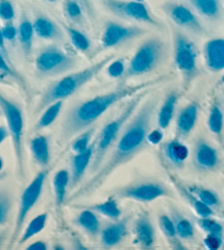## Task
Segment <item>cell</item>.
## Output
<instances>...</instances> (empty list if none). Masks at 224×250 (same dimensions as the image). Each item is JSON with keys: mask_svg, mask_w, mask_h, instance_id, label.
Returning a JSON list of instances; mask_svg holds the SVG:
<instances>
[{"mask_svg": "<svg viewBox=\"0 0 224 250\" xmlns=\"http://www.w3.org/2000/svg\"><path fill=\"white\" fill-rule=\"evenodd\" d=\"M49 171H51V168L44 167L42 170L33 178V180L30 182L29 186L23 190V192H22L19 209H18V215L16 218L15 229H13L11 237V244L15 243L17 238L19 237L26 217H28L30 212L32 211V208L35 207V204L37 203L39 198H41L45 181L47 179Z\"/></svg>", "mask_w": 224, "mask_h": 250, "instance_id": "9c48e42d", "label": "cell"}, {"mask_svg": "<svg viewBox=\"0 0 224 250\" xmlns=\"http://www.w3.org/2000/svg\"><path fill=\"white\" fill-rule=\"evenodd\" d=\"M46 249H47V245L45 242H42V240L34 242L28 247V250H46Z\"/></svg>", "mask_w": 224, "mask_h": 250, "instance_id": "7dc6e473", "label": "cell"}, {"mask_svg": "<svg viewBox=\"0 0 224 250\" xmlns=\"http://www.w3.org/2000/svg\"><path fill=\"white\" fill-rule=\"evenodd\" d=\"M177 104V95L176 93H171L167 97V99L161 105L158 113V124L159 127L162 129H167L171 125L174 113H175V106Z\"/></svg>", "mask_w": 224, "mask_h": 250, "instance_id": "f1b7e54d", "label": "cell"}, {"mask_svg": "<svg viewBox=\"0 0 224 250\" xmlns=\"http://www.w3.org/2000/svg\"><path fill=\"white\" fill-rule=\"evenodd\" d=\"M94 147H95V141L90 145L86 150L81 153H77L71 158V172H70V188L74 189L77 187L81 180L86 176L88 168L91 167L93 155H94Z\"/></svg>", "mask_w": 224, "mask_h": 250, "instance_id": "2e32d148", "label": "cell"}, {"mask_svg": "<svg viewBox=\"0 0 224 250\" xmlns=\"http://www.w3.org/2000/svg\"><path fill=\"white\" fill-rule=\"evenodd\" d=\"M159 227L164 237L168 239V242L172 245L174 248L177 249H184L181 245V239L177 236L175 225L171 216L167 215V214H161L159 216Z\"/></svg>", "mask_w": 224, "mask_h": 250, "instance_id": "1f68e13d", "label": "cell"}, {"mask_svg": "<svg viewBox=\"0 0 224 250\" xmlns=\"http://www.w3.org/2000/svg\"><path fill=\"white\" fill-rule=\"evenodd\" d=\"M0 51L2 52V54L4 56L8 57V52H7V48H6V44H4V39H3L1 29H0Z\"/></svg>", "mask_w": 224, "mask_h": 250, "instance_id": "f907efd6", "label": "cell"}, {"mask_svg": "<svg viewBox=\"0 0 224 250\" xmlns=\"http://www.w3.org/2000/svg\"><path fill=\"white\" fill-rule=\"evenodd\" d=\"M9 135H10V134H9L8 128L4 127V126H0V145H1L2 143L6 141V138Z\"/></svg>", "mask_w": 224, "mask_h": 250, "instance_id": "681fc988", "label": "cell"}, {"mask_svg": "<svg viewBox=\"0 0 224 250\" xmlns=\"http://www.w3.org/2000/svg\"><path fill=\"white\" fill-rule=\"evenodd\" d=\"M84 8L78 0H65L64 13L68 19L75 24L83 25L86 18H84Z\"/></svg>", "mask_w": 224, "mask_h": 250, "instance_id": "d590c367", "label": "cell"}, {"mask_svg": "<svg viewBox=\"0 0 224 250\" xmlns=\"http://www.w3.org/2000/svg\"><path fill=\"white\" fill-rule=\"evenodd\" d=\"M199 115L197 104H189L179 111L176 119V129L179 136H188L194 129Z\"/></svg>", "mask_w": 224, "mask_h": 250, "instance_id": "44dd1931", "label": "cell"}, {"mask_svg": "<svg viewBox=\"0 0 224 250\" xmlns=\"http://www.w3.org/2000/svg\"><path fill=\"white\" fill-rule=\"evenodd\" d=\"M6 59L7 57L2 54L1 51H0V71L8 76H11L13 78H18V75L11 69V67L9 66Z\"/></svg>", "mask_w": 224, "mask_h": 250, "instance_id": "bcb514c9", "label": "cell"}, {"mask_svg": "<svg viewBox=\"0 0 224 250\" xmlns=\"http://www.w3.org/2000/svg\"><path fill=\"white\" fill-rule=\"evenodd\" d=\"M207 125L209 131L211 132L213 135L216 136H221L224 127V115L221 106L219 104L214 102L212 104L211 108L209 111L208 120H207Z\"/></svg>", "mask_w": 224, "mask_h": 250, "instance_id": "e575fe53", "label": "cell"}, {"mask_svg": "<svg viewBox=\"0 0 224 250\" xmlns=\"http://www.w3.org/2000/svg\"><path fill=\"white\" fill-rule=\"evenodd\" d=\"M1 31L4 41L13 42L18 38V28H16V25L12 22H7Z\"/></svg>", "mask_w": 224, "mask_h": 250, "instance_id": "ee69618b", "label": "cell"}, {"mask_svg": "<svg viewBox=\"0 0 224 250\" xmlns=\"http://www.w3.org/2000/svg\"><path fill=\"white\" fill-rule=\"evenodd\" d=\"M113 60L114 55H109L89 67H86V68L70 73L49 84L46 90L42 93L35 112H42L46 106L54 104V102L60 100L65 101L67 98L75 95L83 86L92 82Z\"/></svg>", "mask_w": 224, "mask_h": 250, "instance_id": "3957f363", "label": "cell"}, {"mask_svg": "<svg viewBox=\"0 0 224 250\" xmlns=\"http://www.w3.org/2000/svg\"><path fill=\"white\" fill-rule=\"evenodd\" d=\"M62 106H64V101L62 100L56 101L54 102V104L46 106V108L44 109L43 113L41 114V117L38 118L37 122L33 128V131L38 132L48 126H51V125L56 121L57 118L59 117V114L62 110Z\"/></svg>", "mask_w": 224, "mask_h": 250, "instance_id": "83f0119b", "label": "cell"}, {"mask_svg": "<svg viewBox=\"0 0 224 250\" xmlns=\"http://www.w3.org/2000/svg\"><path fill=\"white\" fill-rule=\"evenodd\" d=\"M62 29H64L66 34L68 35L70 42L75 46V50L82 53H87L91 48V41H90L88 35L84 34L82 31L67 24H62Z\"/></svg>", "mask_w": 224, "mask_h": 250, "instance_id": "836d02e7", "label": "cell"}, {"mask_svg": "<svg viewBox=\"0 0 224 250\" xmlns=\"http://www.w3.org/2000/svg\"><path fill=\"white\" fill-rule=\"evenodd\" d=\"M162 9L165 12V15L178 28L186 30L188 32L194 34L205 33V29L200 22L198 16L189 7L185 6L184 3L176 1H168L163 4Z\"/></svg>", "mask_w": 224, "mask_h": 250, "instance_id": "7c38bea8", "label": "cell"}, {"mask_svg": "<svg viewBox=\"0 0 224 250\" xmlns=\"http://www.w3.org/2000/svg\"><path fill=\"white\" fill-rule=\"evenodd\" d=\"M159 100L156 98H149L141 104L140 109L133 113V117L125 125L118 140L113 146V151L96 172L93 173L91 179L70 196V201L77 200L93 194L104 185L110 176L116 169L131 160L139 151H141L148 144V134L151 131L152 118L158 108Z\"/></svg>", "mask_w": 224, "mask_h": 250, "instance_id": "6da1fadb", "label": "cell"}, {"mask_svg": "<svg viewBox=\"0 0 224 250\" xmlns=\"http://www.w3.org/2000/svg\"><path fill=\"white\" fill-rule=\"evenodd\" d=\"M30 150L32 158L39 166L48 167L51 163V149L46 136L37 135L30 141Z\"/></svg>", "mask_w": 224, "mask_h": 250, "instance_id": "cb8c5ba5", "label": "cell"}, {"mask_svg": "<svg viewBox=\"0 0 224 250\" xmlns=\"http://www.w3.org/2000/svg\"><path fill=\"white\" fill-rule=\"evenodd\" d=\"M173 182L175 185L177 191L181 193L184 199L187 201V203L190 205L192 209L196 212L197 215L199 217H213L214 216V211L211 207H209L205 203H204L200 199L197 198V196L192 193V192L188 189V188L184 187L183 184L177 181L176 179L173 178Z\"/></svg>", "mask_w": 224, "mask_h": 250, "instance_id": "603a6c76", "label": "cell"}, {"mask_svg": "<svg viewBox=\"0 0 224 250\" xmlns=\"http://www.w3.org/2000/svg\"><path fill=\"white\" fill-rule=\"evenodd\" d=\"M174 64L186 83L198 74V50L195 43L182 31H173Z\"/></svg>", "mask_w": 224, "mask_h": 250, "instance_id": "52a82bcc", "label": "cell"}, {"mask_svg": "<svg viewBox=\"0 0 224 250\" xmlns=\"http://www.w3.org/2000/svg\"><path fill=\"white\" fill-rule=\"evenodd\" d=\"M147 31L136 25H125L118 22L109 21L104 26L102 37L101 46L104 50L123 45L128 41L137 39L146 34Z\"/></svg>", "mask_w": 224, "mask_h": 250, "instance_id": "4fadbf2b", "label": "cell"}, {"mask_svg": "<svg viewBox=\"0 0 224 250\" xmlns=\"http://www.w3.org/2000/svg\"><path fill=\"white\" fill-rule=\"evenodd\" d=\"M87 208L92 209V211L101 214V215L110 218L112 221H117L122 216V209L118 207L116 196H112V198L107 199L105 202L93 204L91 207H88Z\"/></svg>", "mask_w": 224, "mask_h": 250, "instance_id": "4dcf8cb0", "label": "cell"}, {"mask_svg": "<svg viewBox=\"0 0 224 250\" xmlns=\"http://www.w3.org/2000/svg\"><path fill=\"white\" fill-rule=\"evenodd\" d=\"M196 13L210 22H220L224 10L221 0H187Z\"/></svg>", "mask_w": 224, "mask_h": 250, "instance_id": "ffe728a7", "label": "cell"}, {"mask_svg": "<svg viewBox=\"0 0 224 250\" xmlns=\"http://www.w3.org/2000/svg\"><path fill=\"white\" fill-rule=\"evenodd\" d=\"M15 17V7L10 0H0V19L6 22H11Z\"/></svg>", "mask_w": 224, "mask_h": 250, "instance_id": "b9f144b4", "label": "cell"}, {"mask_svg": "<svg viewBox=\"0 0 224 250\" xmlns=\"http://www.w3.org/2000/svg\"><path fill=\"white\" fill-rule=\"evenodd\" d=\"M34 32L37 38L45 40V41L57 42L64 40V31L57 22L51 18L44 15H39L33 22Z\"/></svg>", "mask_w": 224, "mask_h": 250, "instance_id": "d6986e66", "label": "cell"}, {"mask_svg": "<svg viewBox=\"0 0 224 250\" xmlns=\"http://www.w3.org/2000/svg\"><path fill=\"white\" fill-rule=\"evenodd\" d=\"M134 243L141 249L149 250L155 245V230L149 214H142L134 223Z\"/></svg>", "mask_w": 224, "mask_h": 250, "instance_id": "e0dca14e", "label": "cell"}, {"mask_svg": "<svg viewBox=\"0 0 224 250\" xmlns=\"http://www.w3.org/2000/svg\"><path fill=\"white\" fill-rule=\"evenodd\" d=\"M94 133H95V128L91 126L86 129V131L79 133L78 135L75 137V140L71 142V149H73L75 154L81 153V151L86 150L88 147L92 144V138Z\"/></svg>", "mask_w": 224, "mask_h": 250, "instance_id": "74e56055", "label": "cell"}, {"mask_svg": "<svg viewBox=\"0 0 224 250\" xmlns=\"http://www.w3.org/2000/svg\"><path fill=\"white\" fill-rule=\"evenodd\" d=\"M2 114V111H1V108H0V115Z\"/></svg>", "mask_w": 224, "mask_h": 250, "instance_id": "680465c9", "label": "cell"}, {"mask_svg": "<svg viewBox=\"0 0 224 250\" xmlns=\"http://www.w3.org/2000/svg\"><path fill=\"white\" fill-rule=\"evenodd\" d=\"M2 168H3V160L1 157H0V172H1Z\"/></svg>", "mask_w": 224, "mask_h": 250, "instance_id": "816d5d0a", "label": "cell"}, {"mask_svg": "<svg viewBox=\"0 0 224 250\" xmlns=\"http://www.w3.org/2000/svg\"><path fill=\"white\" fill-rule=\"evenodd\" d=\"M197 225L204 230L205 234H214L223 236V225L220 222L214 220L212 217H199L197 220Z\"/></svg>", "mask_w": 224, "mask_h": 250, "instance_id": "f35d334b", "label": "cell"}, {"mask_svg": "<svg viewBox=\"0 0 224 250\" xmlns=\"http://www.w3.org/2000/svg\"><path fill=\"white\" fill-rule=\"evenodd\" d=\"M146 93H139L136 97H133L132 99L129 101V104L126 105L122 113H120L117 118H115L106 123L103 128L101 129L100 134L95 140V147H94V155L93 160L90 167V172L93 173L98 170V168L102 166L103 160L106 157V155L109 151L113 148L116 141L118 140L122 133L125 125L127 124L133 113L136 112L139 104H141L142 100L145 99Z\"/></svg>", "mask_w": 224, "mask_h": 250, "instance_id": "277c9868", "label": "cell"}, {"mask_svg": "<svg viewBox=\"0 0 224 250\" xmlns=\"http://www.w3.org/2000/svg\"><path fill=\"white\" fill-rule=\"evenodd\" d=\"M0 108L7 121L9 134L11 136L13 150H15L18 175L23 179L24 170V153H23V133H24V117L23 111L18 104L9 100L2 93H0Z\"/></svg>", "mask_w": 224, "mask_h": 250, "instance_id": "5b68a950", "label": "cell"}, {"mask_svg": "<svg viewBox=\"0 0 224 250\" xmlns=\"http://www.w3.org/2000/svg\"><path fill=\"white\" fill-rule=\"evenodd\" d=\"M164 42L159 38H151L143 42L134 52L126 68L125 78L139 77L153 71L164 56Z\"/></svg>", "mask_w": 224, "mask_h": 250, "instance_id": "8992f818", "label": "cell"}, {"mask_svg": "<svg viewBox=\"0 0 224 250\" xmlns=\"http://www.w3.org/2000/svg\"><path fill=\"white\" fill-rule=\"evenodd\" d=\"M44 1H46V2H49V3H54V2H57L58 0H44Z\"/></svg>", "mask_w": 224, "mask_h": 250, "instance_id": "f5cc1de1", "label": "cell"}, {"mask_svg": "<svg viewBox=\"0 0 224 250\" xmlns=\"http://www.w3.org/2000/svg\"><path fill=\"white\" fill-rule=\"evenodd\" d=\"M34 35L35 32L33 22H31V20L26 16H23L20 21L19 26H18V40H19L22 51H23V54L26 57H29L31 53H32Z\"/></svg>", "mask_w": 224, "mask_h": 250, "instance_id": "d4e9b609", "label": "cell"}, {"mask_svg": "<svg viewBox=\"0 0 224 250\" xmlns=\"http://www.w3.org/2000/svg\"><path fill=\"white\" fill-rule=\"evenodd\" d=\"M171 217L175 225L177 236L181 240H189L195 236V227L194 224L188 220L186 216L182 215L181 213L176 211V208L171 209Z\"/></svg>", "mask_w": 224, "mask_h": 250, "instance_id": "f546056e", "label": "cell"}, {"mask_svg": "<svg viewBox=\"0 0 224 250\" xmlns=\"http://www.w3.org/2000/svg\"><path fill=\"white\" fill-rule=\"evenodd\" d=\"M205 247L209 250H218L222 247L223 245V236L222 235H214L207 234L204 239Z\"/></svg>", "mask_w": 224, "mask_h": 250, "instance_id": "7bdbcfd3", "label": "cell"}, {"mask_svg": "<svg viewBox=\"0 0 224 250\" xmlns=\"http://www.w3.org/2000/svg\"><path fill=\"white\" fill-rule=\"evenodd\" d=\"M164 137V133H163V129L159 127V128H155V129H151L148 134V143L151 145H158L160 144L161 142H162Z\"/></svg>", "mask_w": 224, "mask_h": 250, "instance_id": "f6af8a7d", "label": "cell"}, {"mask_svg": "<svg viewBox=\"0 0 224 250\" xmlns=\"http://www.w3.org/2000/svg\"><path fill=\"white\" fill-rule=\"evenodd\" d=\"M164 157L175 168H183L185 162L189 156V149L177 138H174L165 143L163 146Z\"/></svg>", "mask_w": 224, "mask_h": 250, "instance_id": "7402d4cb", "label": "cell"}, {"mask_svg": "<svg viewBox=\"0 0 224 250\" xmlns=\"http://www.w3.org/2000/svg\"><path fill=\"white\" fill-rule=\"evenodd\" d=\"M53 187L55 192L56 204L57 207H60L64 204L68 188H70V173L67 169H60L54 175Z\"/></svg>", "mask_w": 224, "mask_h": 250, "instance_id": "4316f807", "label": "cell"}, {"mask_svg": "<svg viewBox=\"0 0 224 250\" xmlns=\"http://www.w3.org/2000/svg\"><path fill=\"white\" fill-rule=\"evenodd\" d=\"M1 245H2V238L0 237V246H1Z\"/></svg>", "mask_w": 224, "mask_h": 250, "instance_id": "9f6ffc18", "label": "cell"}, {"mask_svg": "<svg viewBox=\"0 0 224 250\" xmlns=\"http://www.w3.org/2000/svg\"><path fill=\"white\" fill-rule=\"evenodd\" d=\"M188 189H189L197 198L200 199L204 203L209 205V207H211L212 208H217L221 205L220 198H219V195L212 190L199 186L188 187Z\"/></svg>", "mask_w": 224, "mask_h": 250, "instance_id": "8d00e7d4", "label": "cell"}, {"mask_svg": "<svg viewBox=\"0 0 224 250\" xmlns=\"http://www.w3.org/2000/svg\"><path fill=\"white\" fill-rule=\"evenodd\" d=\"M102 4L111 13L122 19L161 28L159 20L155 19L145 2L134 0H102Z\"/></svg>", "mask_w": 224, "mask_h": 250, "instance_id": "8fae6325", "label": "cell"}, {"mask_svg": "<svg viewBox=\"0 0 224 250\" xmlns=\"http://www.w3.org/2000/svg\"><path fill=\"white\" fill-rule=\"evenodd\" d=\"M2 178H3V176H2V175H0V180H1Z\"/></svg>", "mask_w": 224, "mask_h": 250, "instance_id": "6f0895ef", "label": "cell"}, {"mask_svg": "<svg viewBox=\"0 0 224 250\" xmlns=\"http://www.w3.org/2000/svg\"><path fill=\"white\" fill-rule=\"evenodd\" d=\"M194 166L200 171H212L219 166L220 157L218 150L207 141L199 138L196 142L192 154Z\"/></svg>", "mask_w": 224, "mask_h": 250, "instance_id": "5bb4252c", "label": "cell"}, {"mask_svg": "<svg viewBox=\"0 0 224 250\" xmlns=\"http://www.w3.org/2000/svg\"><path fill=\"white\" fill-rule=\"evenodd\" d=\"M107 75L111 78H120L125 76L126 73V66H125L124 60H113L106 66Z\"/></svg>", "mask_w": 224, "mask_h": 250, "instance_id": "60d3db41", "label": "cell"}, {"mask_svg": "<svg viewBox=\"0 0 224 250\" xmlns=\"http://www.w3.org/2000/svg\"><path fill=\"white\" fill-rule=\"evenodd\" d=\"M204 62L205 68L213 74L224 71V38L210 39L205 43Z\"/></svg>", "mask_w": 224, "mask_h": 250, "instance_id": "9a60e30c", "label": "cell"}, {"mask_svg": "<svg viewBox=\"0 0 224 250\" xmlns=\"http://www.w3.org/2000/svg\"><path fill=\"white\" fill-rule=\"evenodd\" d=\"M11 209V199L7 192L0 191V226L8 221Z\"/></svg>", "mask_w": 224, "mask_h": 250, "instance_id": "ab89813d", "label": "cell"}, {"mask_svg": "<svg viewBox=\"0 0 224 250\" xmlns=\"http://www.w3.org/2000/svg\"><path fill=\"white\" fill-rule=\"evenodd\" d=\"M220 84H222V86H224V74L222 75V77L220 79Z\"/></svg>", "mask_w": 224, "mask_h": 250, "instance_id": "db71d44e", "label": "cell"}, {"mask_svg": "<svg viewBox=\"0 0 224 250\" xmlns=\"http://www.w3.org/2000/svg\"><path fill=\"white\" fill-rule=\"evenodd\" d=\"M134 1H140V2H145L146 0H134Z\"/></svg>", "mask_w": 224, "mask_h": 250, "instance_id": "11a10c76", "label": "cell"}, {"mask_svg": "<svg viewBox=\"0 0 224 250\" xmlns=\"http://www.w3.org/2000/svg\"><path fill=\"white\" fill-rule=\"evenodd\" d=\"M129 217L114 221L112 224L106 225L100 231L101 245L104 248H113L123 242L128 234Z\"/></svg>", "mask_w": 224, "mask_h": 250, "instance_id": "ac0fdd59", "label": "cell"}, {"mask_svg": "<svg viewBox=\"0 0 224 250\" xmlns=\"http://www.w3.org/2000/svg\"><path fill=\"white\" fill-rule=\"evenodd\" d=\"M114 196L118 200L150 203L161 198H174V193L160 181H140L119 188L114 192Z\"/></svg>", "mask_w": 224, "mask_h": 250, "instance_id": "30bf717a", "label": "cell"}, {"mask_svg": "<svg viewBox=\"0 0 224 250\" xmlns=\"http://www.w3.org/2000/svg\"><path fill=\"white\" fill-rule=\"evenodd\" d=\"M47 220H48L47 213H42L39 214V215L35 216L33 220L29 223L28 226H26L23 234L21 235L19 245H23L24 243L29 242V240L32 239L34 236H37V234L41 233L42 230H44V229L46 227V224H47Z\"/></svg>", "mask_w": 224, "mask_h": 250, "instance_id": "d6a6232c", "label": "cell"}, {"mask_svg": "<svg viewBox=\"0 0 224 250\" xmlns=\"http://www.w3.org/2000/svg\"><path fill=\"white\" fill-rule=\"evenodd\" d=\"M78 1L82 4V7L84 8V11L88 13V16L90 18H93V10H92V6L91 3L89 2V0H78Z\"/></svg>", "mask_w": 224, "mask_h": 250, "instance_id": "c3c4849f", "label": "cell"}, {"mask_svg": "<svg viewBox=\"0 0 224 250\" xmlns=\"http://www.w3.org/2000/svg\"><path fill=\"white\" fill-rule=\"evenodd\" d=\"M77 65V60L57 45L44 47L35 59V69L41 77H55L68 73Z\"/></svg>", "mask_w": 224, "mask_h": 250, "instance_id": "ba28073f", "label": "cell"}, {"mask_svg": "<svg viewBox=\"0 0 224 250\" xmlns=\"http://www.w3.org/2000/svg\"><path fill=\"white\" fill-rule=\"evenodd\" d=\"M75 224L93 237L100 234L101 231V223L96 213L87 208H83V211L79 213L77 220H75Z\"/></svg>", "mask_w": 224, "mask_h": 250, "instance_id": "484cf974", "label": "cell"}, {"mask_svg": "<svg viewBox=\"0 0 224 250\" xmlns=\"http://www.w3.org/2000/svg\"><path fill=\"white\" fill-rule=\"evenodd\" d=\"M154 83H145L136 86H126L113 91L102 93V95L90 98L80 104L73 106L61 124V141L69 142L79 133L86 131L89 127L93 126L98 119L104 114L112 106L140 92L142 89L152 86Z\"/></svg>", "mask_w": 224, "mask_h": 250, "instance_id": "7a4b0ae2", "label": "cell"}]
</instances>
